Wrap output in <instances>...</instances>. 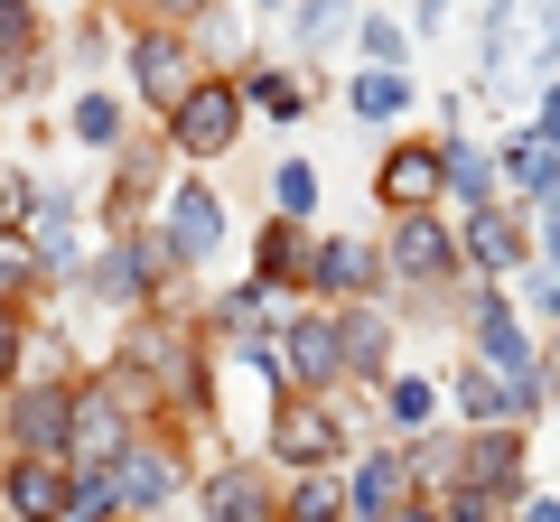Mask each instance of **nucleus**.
<instances>
[{"label":"nucleus","instance_id":"4","mask_svg":"<svg viewBox=\"0 0 560 522\" xmlns=\"http://www.w3.org/2000/svg\"><path fill=\"white\" fill-rule=\"evenodd\" d=\"M383 281H401V289H458V281H467L448 205H420V215H393V224H383Z\"/></svg>","mask_w":560,"mask_h":522},{"label":"nucleus","instance_id":"10","mask_svg":"<svg viewBox=\"0 0 560 522\" xmlns=\"http://www.w3.org/2000/svg\"><path fill=\"white\" fill-rule=\"evenodd\" d=\"M533 420H477L458 429V476L448 485H486V495H523V476H533V439H523Z\"/></svg>","mask_w":560,"mask_h":522},{"label":"nucleus","instance_id":"31","mask_svg":"<svg viewBox=\"0 0 560 522\" xmlns=\"http://www.w3.org/2000/svg\"><path fill=\"white\" fill-rule=\"evenodd\" d=\"M47 47V20H38V0H0V75L10 66H28Z\"/></svg>","mask_w":560,"mask_h":522},{"label":"nucleus","instance_id":"7","mask_svg":"<svg viewBox=\"0 0 560 522\" xmlns=\"http://www.w3.org/2000/svg\"><path fill=\"white\" fill-rule=\"evenodd\" d=\"M66 411H75V373L0 382V448H38V458H57V448H66Z\"/></svg>","mask_w":560,"mask_h":522},{"label":"nucleus","instance_id":"47","mask_svg":"<svg viewBox=\"0 0 560 522\" xmlns=\"http://www.w3.org/2000/svg\"><path fill=\"white\" fill-rule=\"evenodd\" d=\"M253 10H290V0H253Z\"/></svg>","mask_w":560,"mask_h":522},{"label":"nucleus","instance_id":"25","mask_svg":"<svg viewBox=\"0 0 560 522\" xmlns=\"http://www.w3.org/2000/svg\"><path fill=\"white\" fill-rule=\"evenodd\" d=\"M401 495H411V476H401V448H374V458L346 466V522H383Z\"/></svg>","mask_w":560,"mask_h":522},{"label":"nucleus","instance_id":"44","mask_svg":"<svg viewBox=\"0 0 560 522\" xmlns=\"http://www.w3.org/2000/svg\"><path fill=\"white\" fill-rule=\"evenodd\" d=\"M383 522H440V495H401V503H393Z\"/></svg>","mask_w":560,"mask_h":522},{"label":"nucleus","instance_id":"33","mask_svg":"<svg viewBox=\"0 0 560 522\" xmlns=\"http://www.w3.org/2000/svg\"><path fill=\"white\" fill-rule=\"evenodd\" d=\"M271 215H318V168H308V159H280L271 168Z\"/></svg>","mask_w":560,"mask_h":522},{"label":"nucleus","instance_id":"37","mask_svg":"<svg viewBox=\"0 0 560 522\" xmlns=\"http://www.w3.org/2000/svg\"><path fill=\"white\" fill-rule=\"evenodd\" d=\"M514 281H523V308H533L541 327H560V261H523Z\"/></svg>","mask_w":560,"mask_h":522},{"label":"nucleus","instance_id":"8","mask_svg":"<svg viewBox=\"0 0 560 522\" xmlns=\"http://www.w3.org/2000/svg\"><path fill=\"white\" fill-rule=\"evenodd\" d=\"M131 402H121V392H113V382H103V373H75V411H66V448H57V458L66 466H113L121 458V448H131Z\"/></svg>","mask_w":560,"mask_h":522},{"label":"nucleus","instance_id":"9","mask_svg":"<svg viewBox=\"0 0 560 522\" xmlns=\"http://www.w3.org/2000/svg\"><path fill=\"white\" fill-rule=\"evenodd\" d=\"M197 522H280V476H271V458L234 448L224 466H206V485H197Z\"/></svg>","mask_w":560,"mask_h":522},{"label":"nucleus","instance_id":"38","mask_svg":"<svg viewBox=\"0 0 560 522\" xmlns=\"http://www.w3.org/2000/svg\"><path fill=\"white\" fill-rule=\"evenodd\" d=\"M28 197H38V178L0 159V224H28Z\"/></svg>","mask_w":560,"mask_h":522},{"label":"nucleus","instance_id":"19","mask_svg":"<svg viewBox=\"0 0 560 522\" xmlns=\"http://www.w3.org/2000/svg\"><path fill=\"white\" fill-rule=\"evenodd\" d=\"M495 187H504V197H514V205H523V215H533V205H551V197H560V150H551V141H541L533 121H523L514 141H504V150H495Z\"/></svg>","mask_w":560,"mask_h":522},{"label":"nucleus","instance_id":"39","mask_svg":"<svg viewBox=\"0 0 560 522\" xmlns=\"http://www.w3.org/2000/svg\"><path fill=\"white\" fill-rule=\"evenodd\" d=\"M140 10H150V20H168V28H197L215 0H140Z\"/></svg>","mask_w":560,"mask_h":522},{"label":"nucleus","instance_id":"42","mask_svg":"<svg viewBox=\"0 0 560 522\" xmlns=\"http://www.w3.org/2000/svg\"><path fill=\"white\" fill-rule=\"evenodd\" d=\"M20 327H28V318H10V308H0V382L20 373Z\"/></svg>","mask_w":560,"mask_h":522},{"label":"nucleus","instance_id":"6","mask_svg":"<svg viewBox=\"0 0 560 522\" xmlns=\"http://www.w3.org/2000/svg\"><path fill=\"white\" fill-rule=\"evenodd\" d=\"M187 485V458H178V439L168 429H131V448L113 458V503H121V522H160V503Z\"/></svg>","mask_w":560,"mask_h":522},{"label":"nucleus","instance_id":"46","mask_svg":"<svg viewBox=\"0 0 560 522\" xmlns=\"http://www.w3.org/2000/svg\"><path fill=\"white\" fill-rule=\"evenodd\" d=\"M533 215H541V234H533V242H541V252L560 261V197H551V205H533Z\"/></svg>","mask_w":560,"mask_h":522},{"label":"nucleus","instance_id":"40","mask_svg":"<svg viewBox=\"0 0 560 522\" xmlns=\"http://www.w3.org/2000/svg\"><path fill=\"white\" fill-rule=\"evenodd\" d=\"M103 57H113V28L84 20V28H75V66H103Z\"/></svg>","mask_w":560,"mask_h":522},{"label":"nucleus","instance_id":"24","mask_svg":"<svg viewBox=\"0 0 560 522\" xmlns=\"http://www.w3.org/2000/svg\"><path fill=\"white\" fill-rule=\"evenodd\" d=\"M234 84H243V103H253V112H271V121H300L308 103H318L300 66H271V57H234Z\"/></svg>","mask_w":560,"mask_h":522},{"label":"nucleus","instance_id":"45","mask_svg":"<svg viewBox=\"0 0 560 522\" xmlns=\"http://www.w3.org/2000/svg\"><path fill=\"white\" fill-rule=\"evenodd\" d=\"M514 522H560V495H514Z\"/></svg>","mask_w":560,"mask_h":522},{"label":"nucleus","instance_id":"14","mask_svg":"<svg viewBox=\"0 0 560 522\" xmlns=\"http://www.w3.org/2000/svg\"><path fill=\"white\" fill-rule=\"evenodd\" d=\"M374 205L383 215H420V205H448V168H440V141H393L374 159Z\"/></svg>","mask_w":560,"mask_h":522},{"label":"nucleus","instance_id":"29","mask_svg":"<svg viewBox=\"0 0 560 522\" xmlns=\"http://www.w3.org/2000/svg\"><path fill=\"white\" fill-rule=\"evenodd\" d=\"M346 112H355V121H401V112H411V75H401V66H364V75H346Z\"/></svg>","mask_w":560,"mask_h":522},{"label":"nucleus","instance_id":"12","mask_svg":"<svg viewBox=\"0 0 560 522\" xmlns=\"http://www.w3.org/2000/svg\"><path fill=\"white\" fill-rule=\"evenodd\" d=\"M383 289V242L374 234H318L308 242V299L346 308V299H374Z\"/></svg>","mask_w":560,"mask_h":522},{"label":"nucleus","instance_id":"21","mask_svg":"<svg viewBox=\"0 0 560 522\" xmlns=\"http://www.w3.org/2000/svg\"><path fill=\"white\" fill-rule=\"evenodd\" d=\"M337 336H346V382H364V392H374V382L393 373V308L346 299V308H337Z\"/></svg>","mask_w":560,"mask_h":522},{"label":"nucleus","instance_id":"11","mask_svg":"<svg viewBox=\"0 0 560 522\" xmlns=\"http://www.w3.org/2000/svg\"><path fill=\"white\" fill-rule=\"evenodd\" d=\"M458 261L477 281H514L523 261H533V234H523V205L495 197V205H467L458 215Z\"/></svg>","mask_w":560,"mask_h":522},{"label":"nucleus","instance_id":"34","mask_svg":"<svg viewBox=\"0 0 560 522\" xmlns=\"http://www.w3.org/2000/svg\"><path fill=\"white\" fill-rule=\"evenodd\" d=\"M355 47H364V66H401V57H411V28L383 20V10H364V20H355Z\"/></svg>","mask_w":560,"mask_h":522},{"label":"nucleus","instance_id":"41","mask_svg":"<svg viewBox=\"0 0 560 522\" xmlns=\"http://www.w3.org/2000/svg\"><path fill=\"white\" fill-rule=\"evenodd\" d=\"M533 131H541V141H551V150H560V75H551V84H541V112H533Z\"/></svg>","mask_w":560,"mask_h":522},{"label":"nucleus","instance_id":"18","mask_svg":"<svg viewBox=\"0 0 560 522\" xmlns=\"http://www.w3.org/2000/svg\"><path fill=\"white\" fill-rule=\"evenodd\" d=\"M28 242L47 252L57 281H75L84 261H94V252H84V205L66 197V187H38V197H28Z\"/></svg>","mask_w":560,"mask_h":522},{"label":"nucleus","instance_id":"3","mask_svg":"<svg viewBox=\"0 0 560 522\" xmlns=\"http://www.w3.org/2000/svg\"><path fill=\"white\" fill-rule=\"evenodd\" d=\"M197 75H206V57H197V28L140 20L131 38H121V84H131V112H150V121H160V112H168V103H178Z\"/></svg>","mask_w":560,"mask_h":522},{"label":"nucleus","instance_id":"48","mask_svg":"<svg viewBox=\"0 0 560 522\" xmlns=\"http://www.w3.org/2000/svg\"><path fill=\"white\" fill-rule=\"evenodd\" d=\"M103 10H140V0H103Z\"/></svg>","mask_w":560,"mask_h":522},{"label":"nucleus","instance_id":"22","mask_svg":"<svg viewBox=\"0 0 560 522\" xmlns=\"http://www.w3.org/2000/svg\"><path fill=\"white\" fill-rule=\"evenodd\" d=\"M131 94H113V84H75V103H66V141L75 150H103V159H113L121 141H131Z\"/></svg>","mask_w":560,"mask_h":522},{"label":"nucleus","instance_id":"43","mask_svg":"<svg viewBox=\"0 0 560 522\" xmlns=\"http://www.w3.org/2000/svg\"><path fill=\"white\" fill-rule=\"evenodd\" d=\"M448 10H458V0H420V10H411V38H440Z\"/></svg>","mask_w":560,"mask_h":522},{"label":"nucleus","instance_id":"1","mask_svg":"<svg viewBox=\"0 0 560 522\" xmlns=\"http://www.w3.org/2000/svg\"><path fill=\"white\" fill-rule=\"evenodd\" d=\"M243 121H253L243 84L206 66V75H197V84H187V94H178V103L160 112V141H168V159H187V168H215V159H234Z\"/></svg>","mask_w":560,"mask_h":522},{"label":"nucleus","instance_id":"28","mask_svg":"<svg viewBox=\"0 0 560 522\" xmlns=\"http://www.w3.org/2000/svg\"><path fill=\"white\" fill-rule=\"evenodd\" d=\"M401 476H411V495H448V476H458V439H448L440 420L411 429V439H401Z\"/></svg>","mask_w":560,"mask_h":522},{"label":"nucleus","instance_id":"36","mask_svg":"<svg viewBox=\"0 0 560 522\" xmlns=\"http://www.w3.org/2000/svg\"><path fill=\"white\" fill-rule=\"evenodd\" d=\"M355 28V0H300V47H327Z\"/></svg>","mask_w":560,"mask_h":522},{"label":"nucleus","instance_id":"49","mask_svg":"<svg viewBox=\"0 0 560 522\" xmlns=\"http://www.w3.org/2000/svg\"><path fill=\"white\" fill-rule=\"evenodd\" d=\"M541 10H560V0H541Z\"/></svg>","mask_w":560,"mask_h":522},{"label":"nucleus","instance_id":"20","mask_svg":"<svg viewBox=\"0 0 560 522\" xmlns=\"http://www.w3.org/2000/svg\"><path fill=\"white\" fill-rule=\"evenodd\" d=\"M47 299H57L47 252L28 242V224H0V308H10V318H38Z\"/></svg>","mask_w":560,"mask_h":522},{"label":"nucleus","instance_id":"13","mask_svg":"<svg viewBox=\"0 0 560 522\" xmlns=\"http://www.w3.org/2000/svg\"><path fill=\"white\" fill-rule=\"evenodd\" d=\"M66 485H75V466H66V458L0 448V513H10V522H66Z\"/></svg>","mask_w":560,"mask_h":522},{"label":"nucleus","instance_id":"17","mask_svg":"<svg viewBox=\"0 0 560 522\" xmlns=\"http://www.w3.org/2000/svg\"><path fill=\"white\" fill-rule=\"evenodd\" d=\"M308 224L300 215H271V224H253V281L271 289V299H308Z\"/></svg>","mask_w":560,"mask_h":522},{"label":"nucleus","instance_id":"26","mask_svg":"<svg viewBox=\"0 0 560 522\" xmlns=\"http://www.w3.org/2000/svg\"><path fill=\"white\" fill-rule=\"evenodd\" d=\"M374 411H383V429H401V439H411V429H430L440 420V373H383L374 382Z\"/></svg>","mask_w":560,"mask_h":522},{"label":"nucleus","instance_id":"23","mask_svg":"<svg viewBox=\"0 0 560 522\" xmlns=\"http://www.w3.org/2000/svg\"><path fill=\"white\" fill-rule=\"evenodd\" d=\"M440 402H458L467 429H477V420H523V411H514V382H504L486 355H467L458 373H440Z\"/></svg>","mask_w":560,"mask_h":522},{"label":"nucleus","instance_id":"16","mask_svg":"<svg viewBox=\"0 0 560 522\" xmlns=\"http://www.w3.org/2000/svg\"><path fill=\"white\" fill-rule=\"evenodd\" d=\"M160 187H168V141L150 131V141H121L113 150V187H103V224H140L150 205H160Z\"/></svg>","mask_w":560,"mask_h":522},{"label":"nucleus","instance_id":"35","mask_svg":"<svg viewBox=\"0 0 560 522\" xmlns=\"http://www.w3.org/2000/svg\"><path fill=\"white\" fill-rule=\"evenodd\" d=\"M440 522H514V495H486V485H448Z\"/></svg>","mask_w":560,"mask_h":522},{"label":"nucleus","instance_id":"2","mask_svg":"<svg viewBox=\"0 0 560 522\" xmlns=\"http://www.w3.org/2000/svg\"><path fill=\"white\" fill-rule=\"evenodd\" d=\"M271 466L280 476H308V466H346L355 458V420H346L337 392H280L271 402Z\"/></svg>","mask_w":560,"mask_h":522},{"label":"nucleus","instance_id":"15","mask_svg":"<svg viewBox=\"0 0 560 522\" xmlns=\"http://www.w3.org/2000/svg\"><path fill=\"white\" fill-rule=\"evenodd\" d=\"M160 234H168V252H178L187 271H206V261L224 252V197H215V178H178V187H168Z\"/></svg>","mask_w":560,"mask_h":522},{"label":"nucleus","instance_id":"5","mask_svg":"<svg viewBox=\"0 0 560 522\" xmlns=\"http://www.w3.org/2000/svg\"><path fill=\"white\" fill-rule=\"evenodd\" d=\"M271 355H280V382L290 392H346V336H337V308L308 299L271 327Z\"/></svg>","mask_w":560,"mask_h":522},{"label":"nucleus","instance_id":"27","mask_svg":"<svg viewBox=\"0 0 560 522\" xmlns=\"http://www.w3.org/2000/svg\"><path fill=\"white\" fill-rule=\"evenodd\" d=\"M440 168H448V205H458V215L504 197V187H495V159H486L477 141H458V131H440Z\"/></svg>","mask_w":560,"mask_h":522},{"label":"nucleus","instance_id":"32","mask_svg":"<svg viewBox=\"0 0 560 522\" xmlns=\"http://www.w3.org/2000/svg\"><path fill=\"white\" fill-rule=\"evenodd\" d=\"M66 522H121L113 466H75V485H66Z\"/></svg>","mask_w":560,"mask_h":522},{"label":"nucleus","instance_id":"30","mask_svg":"<svg viewBox=\"0 0 560 522\" xmlns=\"http://www.w3.org/2000/svg\"><path fill=\"white\" fill-rule=\"evenodd\" d=\"M280 522H346V476H337V466L290 476V485H280Z\"/></svg>","mask_w":560,"mask_h":522}]
</instances>
